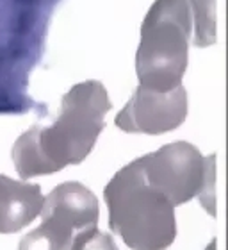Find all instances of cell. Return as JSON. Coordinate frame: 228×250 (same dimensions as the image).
Here are the masks:
<instances>
[{
	"instance_id": "cell-1",
	"label": "cell",
	"mask_w": 228,
	"mask_h": 250,
	"mask_svg": "<svg viewBox=\"0 0 228 250\" xmlns=\"http://www.w3.org/2000/svg\"><path fill=\"white\" fill-rule=\"evenodd\" d=\"M111 109L107 89L100 81L72 86L61 99V109L52 124L34 125L15 141L11 157L18 175L25 181L80 165L105 129Z\"/></svg>"
},
{
	"instance_id": "cell-2",
	"label": "cell",
	"mask_w": 228,
	"mask_h": 250,
	"mask_svg": "<svg viewBox=\"0 0 228 250\" xmlns=\"http://www.w3.org/2000/svg\"><path fill=\"white\" fill-rule=\"evenodd\" d=\"M62 0H0V115L47 116L31 97V73L45 52L48 25Z\"/></svg>"
},
{
	"instance_id": "cell-3",
	"label": "cell",
	"mask_w": 228,
	"mask_h": 250,
	"mask_svg": "<svg viewBox=\"0 0 228 250\" xmlns=\"http://www.w3.org/2000/svg\"><path fill=\"white\" fill-rule=\"evenodd\" d=\"M109 229L132 250H166L176 238L175 206L146 183L137 161L114 173L104 189Z\"/></svg>"
},
{
	"instance_id": "cell-4",
	"label": "cell",
	"mask_w": 228,
	"mask_h": 250,
	"mask_svg": "<svg viewBox=\"0 0 228 250\" xmlns=\"http://www.w3.org/2000/svg\"><path fill=\"white\" fill-rule=\"evenodd\" d=\"M192 15L187 0H155L141 25L135 52L139 84L155 91H171L182 84L189 64Z\"/></svg>"
},
{
	"instance_id": "cell-5",
	"label": "cell",
	"mask_w": 228,
	"mask_h": 250,
	"mask_svg": "<svg viewBox=\"0 0 228 250\" xmlns=\"http://www.w3.org/2000/svg\"><path fill=\"white\" fill-rule=\"evenodd\" d=\"M146 183L173 206L198 198L216 216V154L203 156L192 143L175 141L135 159Z\"/></svg>"
},
{
	"instance_id": "cell-6",
	"label": "cell",
	"mask_w": 228,
	"mask_h": 250,
	"mask_svg": "<svg viewBox=\"0 0 228 250\" xmlns=\"http://www.w3.org/2000/svg\"><path fill=\"white\" fill-rule=\"evenodd\" d=\"M41 225L21 238L18 250H70L77 232L98 225V198L77 181L56 186L45 197Z\"/></svg>"
},
{
	"instance_id": "cell-7",
	"label": "cell",
	"mask_w": 228,
	"mask_h": 250,
	"mask_svg": "<svg viewBox=\"0 0 228 250\" xmlns=\"http://www.w3.org/2000/svg\"><path fill=\"white\" fill-rule=\"evenodd\" d=\"M189 113V99L184 86H176L171 91L137 86L134 95L119 111L114 124L119 130L130 134H164L178 129Z\"/></svg>"
},
{
	"instance_id": "cell-8",
	"label": "cell",
	"mask_w": 228,
	"mask_h": 250,
	"mask_svg": "<svg viewBox=\"0 0 228 250\" xmlns=\"http://www.w3.org/2000/svg\"><path fill=\"white\" fill-rule=\"evenodd\" d=\"M45 202L39 184L16 181L0 173V232H18L39 216Z\"/></svg>"
},
{
	"instance_id": "cell-9",
	"label": "cell",
	"mask_w": 228,
	"mask_h": 250,
	"mask_svg": "<svg viewBox=\"0 0 228 250\" xmlns=\"http://www.w3.org/2000/svg\"><path fill=\"white\" fill-rule=\"evenodd\" d=\"M192 15L194 40L192 45L198 48L210 47L218 42L216 34V0H187Z\"/></svg>"
},
{
	"instance_id": "cell-10",
	"label": "cell",
	"mask_w": 228,
	"mask_h": 250,
	"mask_svg": "<svg viewBox=\"0 0 228 250\" xmlns=\"http://www.w3.org/2000/svg\"><path fill=\"white\" fill-rule=\"evenodd\" d=\"M70 250H119L114 238L109 232L98 227H89L75 234Z\"/></svg>"
},
{
	"instance_id": "cell-11",
	"label": "cell",
	"mask_w": 228,
	"mask_h": 250,
	"mask_svg": "<svg viewBox=\"0 0 228 250\" xmlns=\"http://www.w3.org/2000/svg\"><path fill=\"white\" fill-rule=\"evenodd\" d=\"M216 249H218V241L212 240V241H210V243L207 245V249H205V250H216Z\"/></svg>"
}]
</instances>
